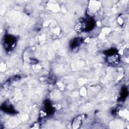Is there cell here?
<instances>
[{
	"label": "cell",
	"mask_w": 129,
	"mask_h": 129,
	"mask_svg": "<svg viewBox=\"0 0 129 129\" xmlns=\"http://www.w3.org/2000/svg\"><path fill=\"white\" fill-rule=\"evenodd\" d=\"M83 119V115H80L76 117L72 122V127L74 128H77L81 125Z\"/></svg>",
	"instance_id": "cell-2"
},
{
	"label": "cell",
	"mask_w": 129,
	"mask_h": 129,
	"mask_svg": "<svg viewBox=\"0 0 129 129\" xmlns=\"http://www.w3.org/2000/svg\"><path fill=\"white\" fill-rule=\"evenodd\" d=\"M5 45L8 49H11L13 48L16 43L15 39L12 36H8L5 39Z\"/></svg>",
	"instance_id": "cell-1"
}]
</instances>
